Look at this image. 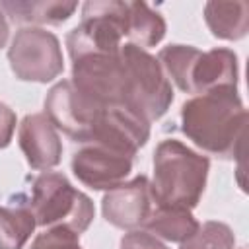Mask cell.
<instances>
[{"mask_svg": "<svg viewBox=\"0 0 249 249\" xmlns=\"http://www.w3.org/2000/svg\"><path fill=\"white\" fill-rule=\"evenodd\" d=\"M181 130L202 152L233 160L241 156L247 109L237 89H214L181 105Z\"/></svg>", "mask_w": 249, "mask_h": 249, "instance_id": "obj_1", "label": "cell"}, {"mask_svg": "<svg viewBox=\"0 0 249 249\" xmlns=\"http://www.w3.org/2000/svg\"><path fill=\"white\" fill-rule=\"evenodd\" d=\"M210 160L175 138H165L154 152V177L150 181L156 204L193 210L206 189Z\"/></svg>", "mask_w": 249, "mask_h": 249, "instance_id": "obj_2", "label": "cell"}, {"mask_svg": "<svg viewBox=\"0 0 249 249\" xmlns=\"http://www.w3.org/2000/svg\"><path fill=\"white\" fill-rule=\"evenodd\" d=\"M25 206L31 210L37 226H66L78 235L89 228L95 216L91 198L58 171H43L33 179Z\"/></svg>", "mask_w": 249, "mask_h": 249, "instance_id": "obj_3", "label": "cell"}, {"mask_svg": "<svg viewBox=\"0 0 249 249\" xmlns=\"http://www.w3.org/2000/svg\"><path fill=\"white\" fill-rule=\"evenodd\" d=\"M121 58L126 72V107L148 123L161 119L173 103V88L158 58L130 43L121 47Z\"/></svg>", "mask_w": 249, "mask_h": 249, "instance_id": "obj_4", "label": "cell"}, {"mask_svg": "<svg viewBox=\"0 0 249 249\" xmlns=\"http://www.w3.org/2000/svg\"><path fill=\"white\" fill-rule=\"evenodd\" d=\"M128 2L88 0L82 6V21L68 33L70 60L91 53H119L126 39Z\"/></svg>", "mask_w": 249, "mask_h": 249, "instance_id": "obj_5", "label": "cell"}, {"mask_svg": "<svg viewBox=\"0 0 249 249\" xmlns=\"http://www.w3.org/2000/svg\"><path fill=\"white\" fill-rule=\"evenodd\" d=\"M8 62L21 82L47 84L64 70L58 37L41 27H21L16 31L8 49Z\"/></svg>", "mask_w": 249, "mask_h": 249, "instance_id": "obj_6", "label": "cell"}, {"mask_svg": "<svg viewBox=\"0 0 249 249\" xmlns=\"http://www.w3.org/2000/svg\"><path fill=\"white\" fill-rule=\"evenodd\" d=\"M70 82L93 101L126 107V72L119 53H91L72 58Z\"/></svg>", "mask_w": 249, "mask_h": 249, "instance_id": "obj_7", "label": "cell"}, {"mask_svg": "<svg viewBox=\"0 0 249 249\" xmlns=\"http://www.w3.org/2000/svg\"><path fill=\"white\" fill-rule=\"evenodd\" d=\"M105 109V105L82 93L70 80L56 82L45 97V115L49 121L56 130H62L80 144L91 138Z\"/></svg>", "mask_w": 249, "mask_h": 249, "instance_id": "obj_8", "label": "cell"}, {"mask_svg": "<svg viewBox=\"0 0 249 249\" xmlns=\"http://www.w3.org/2000/svg\"><path fill=\"white\" fill-rule=\"evenodd\" d=\"M70 167L82 185L93 191H111L130 175L132 158L105 144L84 142L74 150Z\"/></svg>", "mask_w": 249, "mask_h": 249, "instance_id": "obj_9", "label": "cell"}, {"mask_svg": "<svg viewBox=\"0 0 249 249\" xmlns=\"http://www.w3.org/2000/svg\"><path fill=\"white\" fill-rule=\"evenodd\" d=\"M156 208V198L152 193L150 179L138 175L130 181L117 185L107 191L101 200L103 218L121 230H138L144 228L152 210Z\"/></svg>", "mask_w": 249, "mask_h": 249, "instance_id": "obj_10", "label": "cell"}, {"mask_svg": "<svg viewBox=\"0 0 249 249\" xmlns=\"http://www.w3.org/2000/svg\"><path fill=\"white\" fill-rule=\"evenodd\" d=\"M18 144L25 161L35 171H51L62 160V142L58 130L45 113H29L18 128Z\"/></svg>", "mask_w": 249, "mask_h": 249, "instance_id": "obj_11", "label": "cell"}, {"mask_svg": "<svg viewBox=\"0 0 249 249\" xmlns=\"http://www.w3.org/2000/svg\"><path fill=\"white\" fill-rule=\"evenodd\" d=\"M237 54L231 49L216 47L196 54L189 76V93L200 95L214 89H237Z\"/></svg>", "mask_w": 249, "mask_h": 249, "instance_id": "obj_12", "label": "cell"}, {"mask_svg": "<svg viewBox=\"0 0 249 249\" xmlns=\"http://www.w3.org/2000/svg\"><path fill=\"white\" fill-rule=\"evenodd\" d=\"M0 10L18 25H60L76 10V2L64 0H4Z\"/></svg>", "mask_w": 249, "mask_h": 249, "instance_id": "obj_13", "label": "cell"}, {"mask_svg": "<svg viewBox=\"0 0 249 249\" xmlns=\"http://www.w3.org/2000/svg\"><path fill=\"white\" fill-rule=\"evenodd\" d=\"M204 21L210 33L222 41H239L249 31V4L235 2H206Z\"/></svg>", "mask_w": 249, "mask_h": 249, "instance_id": "obj_14", "label": "cell"}, {"mask_svg": "<svg viewBox=\"0 0 249 249\" xmlns=\"http://www.w3.org/2000/svg\"><path fill=\"white\" fill-rule=\"evenodd\" d=\"M198 220L193 216L189 208L156 204V208L144 224V230H148L161 241L183 243L198 230Z\"/></svg>", "mask_w": 249, "mask_h": 249, "instance_id": "obj_15", "label": "cell"}, {"mask_svg": "<svg viewBox=\"0 0 249 249\" xmlns=\"http://www.w3.org/2000/svg\"><path fill=\"white\" fill-rule=\"evenodd\" d=\"M165 29L167 25L160 12H154L146 2H128L126 43L148 51L165 37Z\"/></svg>", "mask_w": 249, "mask_h": 249, "instance_id": "obj_16", "label": "cell"}, {"mask_svg": "<svg viewBox=\"0 0 249 249\" xmlns=\"http://www.w3.org/2000/svg\"><path fill=\"white\" fill-rule=\"evenodd\" d=\"M37 224L25 202L0 206V249H23Z\"/></svg>", "mask_w": 249, "mask_h": 249, "instance_id": "obj_17", "label": "cell"}, {"mask_svg": "<svg viewBox=\"0 0 249 249\" xmlns=\"http://www.w3.org/2000/svg\"><path fill=\"white\" fill-rule=\"evenodd\" d=\"M235 247V235L231 228L224 222L208 220L198 226V230L183 243H179V249H233Z\"/></svg>", "mask_w": 249, "mask_h": 249, "instance_id": "obj_18", "label": "cell"}, {"mask_svg": "<svg viewBox=\"0 0 249 249\" xmlns=\"http://www.w3.org/2000/svg\"><path fill=\"white\" fill-rule=\"evenodd\" d=\"M78 237L80 235L66 226H53L37 233L29 249H84Z\"/></svg>", "mask_w": 249, "mask_h": 249, "instance_id": "obj_19", "label": "cell"}, {"mask_svg": "<svg viewBox=\"0 0 249 249\" xmlns=\"http://www.w3.org/2000/svg\"><path fill=\"white\" fill-rule=\"evenodd\" d=\"M119 249H169L160 237L150 233L144 228L130 230L121 237Z\"/></svg>", "mask_w": 249, "mask_h": 249, "instance_id": "obj_20", "label": "cell"}, {"mask_svg": "<svg viewBox=\"0 0 249 249\" xmlns=\"http://www.w3.org/2000/svg\"><path fill=\"white\" fill-rule=\"evenodd\" d=\"M16 124H18L16 111L10 105H6L4 101H0V150L10 146Z\"/></svg>", "mask_w": 249, "mask_h": 249, "instance_id": "obj_21", "label": "cell"}, {"mask_svg": "<svg viewBox=\"0 0 249 249\" xmlns=\"http://www.w3.org/2000/svg\"><path fill=\"white\" fill-rule=\"evenodd\" d=\"M8 35H10V25H8V19H6L4 12L0 10V49L6 45Z\"/></svg>", "mask_w": 249, "mask_h": 249, "instance_id": "obj_22", "label": "cell"}, {"mask_svg": "<svg viewBox=\"0 0 249 249\" xmlns=\"http://www.w3.org/2000/svg\"><path fill=\"white\" fill-rule=\"evenodd\" d=\"M241 249H245V247H241Z\"/></svg>", "mask_w": 249, "mask_h": 249, "instance_id": "obj_23", "label": "cell"}]
</instances>
